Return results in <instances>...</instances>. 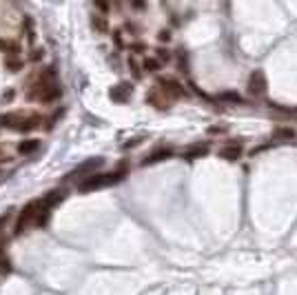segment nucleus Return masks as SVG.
I'll return each mask as SVG.
<instances>
[{"label":"nucleus","mask_w":297,"mask_h":295,"mask_svg":"<svg viewBox=\"0 0 297 295\" xmlns=\"http://www.w3.org/2000/svg\"><path fill=\"white\" fill-rule=\"evenodd\" d=\"M147 102H149V104H153V107H158V109H169V98H166L158 87H155L153 91H149V93H147Z\"/></svg>","instance_id":"0eeeda50"},{"label":"nucleus","mask_w":297,"mask_h":295,"mask_svg":"<svg viewBox=\"0 0 297 295\" xmlns=\"http://www.w3.org/2000/svg\"><path fill=\"white\" fill-rule=\"evenodd\" d=\"M42 125V115L38 113H0V127L16 131H33Z\"/></svg>","instance_id":"f03ea898"},{"label":"nucleus","mask_w":297,"mask_h":295,"mask_svg":"<svg viewBox=\"0 0 297 295\" xmlns=\"http://www.w3.org/2000/svg\"><path fill=\"white\" fill-rule=\"evenodd\" d=\"M242 151H244L242 140H231L228 144H224V147L220 149V158L228 160V162H235V160L242 155Z\"/></svg>","instance_id":"423d86ee"},{"label":"nucleus","mask_w":297,"mask_h":295,"mask_svg":"<svg viewBox=\"0 0 297 295\" xmlns=\"http://www.w3.org/2000/svg\"><path fill=\"white\" fill-rule=\"evenodd\" d=\"M47 207L42 204V200H31L25 209L20 211L18 222H16V233H25L29 226H40L47 222Z\"/></svg>","instance_id":"f257e3e1"},{"label":"nucleus","mask_w":297,"mask_h":295,"mask_svg":"<svg viewBox=\"0 0 297 295\" xmlns=\"http://www.w3.org/2000/svg\"><path fill=\"white\" fill-rule=\"evenodd\" d=\"M122 171H113V173H91L87 175L85 180L78 185L80 191H93V189H104V187H111V185H117L122 180Z\"/></svg>","instance_id":"7ed1b4c3"},{"label":"nucleus","mask_w":297,"mask_h":295,"mask_svg":"<svg viewBox=\"0 0 297 295\" xmlns=\"http://www.w3.org/2000/svg\"><path fill=\"white\" fill-rule=\"evenodd\" d=\"M102 162H104L102 158H93V160H89V162H85L82 166H78V169H76L69 178H74V175H82V173H89V171H93V169H98V166H102ZM89 175H91V173H89Z\"/></svg>","instance_id":"1a4fd4ad"},{"label":"nucleus","mask_w":297,"mask_h":295,"mask_svg":"<svg viewBox=\"0 0 297 295\" xmlns=\"http://www.w3.org/2000/svg\"><path fill=\"white\" fill-rule=\"evenodd\" d=\"M220 100H228V102H242V96L240 93H235V91H226V93H222Z\"/></svg>","instance_id":"4468645a"},{"label":"nucleus","mask_w":297,"mask_h":295,"mask_svg":"<svg viewBox=\"0 0 297 295\" xmlns=\"http://www.w3.org/2000/svg\"><path fill=\"white\" fill-rule=\"evenodd\" d=\"M93 27H96L98 31H106V20L102 16H96V18H93Z\"/></svg>","instance_id":"2eb2a0df"},{"label":"nucleus","mask_w":297,"mask_h":295,"mask_svg":"<svg viewBox=\"0 0 297 295\" xmlns=\"http://www.w3.org/2000/svg\"><path fill=\"white\" fill-rule=\"evenodd\" d=\"M206 153H209V147H206V144H193V147H189L182 155H184V160H195V158L206 155Z\"/></svg>","instance_id":"9d476101"},{"label":"nucleus","mask_w":297,"mask_h":295,"mask_svg":"<svg viewBox=\"0 0 297 295\" xmlns=\"http://www.w3.org/2000/svg\"><path fill=\"white\" fill-rule=\"evenodd\" d=\"M158 58L162 60V63H164V60H169L171 55H169V51H164V49H160V51H158Z\"/></svg>","instance_id":"aec40b11"},{"label":"nucleus","mask_w":297,"mask_h":295,"mask_svg":"<svg viewBox=\"0 0 297 295\" xmlns=\"http://www.w3.org/2000/svg\"><path fill=\"white\" fill-rule=\"evenodd\" d=\"M7 160H9V153L5 149H0V162H7Z\"/></svg>","instance_id":"412c9836"},{"label":"nucleus","mask_w":297,"mask_h":295,"mask_svg":"<svg viewBox=\"0 0 297 295\" xmlns=\"http://www.w3.org/2000/svg\"><path fill=\"white\" fill-rule=\"evenodd\" d=\"M158 38H160L162 42H169V40H171V33H169V31H160V36H158Z\"/></svg>","instance_id":"6ab92c4d"},{"label":"nucleus","mask_w":297,"mask_h":295,"mask_svg":"<svg viewBox=\"0 0 297 295\" xmlns=\"http://www.w3.org/2000/svg\"><path fill=\"white\" fill-rule=\"evenodd\" d=\"M38 147H40L38 140H25V142L18 144V153H31V151H36Z\"/></svg>","instance_id":"ddd939ff"},{"label":"nucleus","mask_w":297,"mask_h":295,"mask_svg":"<svg viewBox=\"0 0 297 295\" xmlns=\"http://www.w3.org/2000/svg\"><path fill=\"white\" fill-rule=\"evenodd\" d=\"M11 271V264H9V260H5L3 255H0V273H9Z\"/></svg>","instance_id":"dca6fc26"},{"label":"nucleus","mask_w":297,"mask_h":295,"mask_svg":"<svg viewBox=\"0 0 297 295\" xmlns=\"http://www.w3.org/2000/svg\"><path fill=\"white\" fill-rule=\"evenodd\" d=\"M158 89L164 93L166 98H169V96H173V98L184 96V87L180 85V82L171 80V78H160V80H158Z\"/></svg>","instance_id":"39448f33"},{"label":"nucleus","mask_w":297,"mask_h":295,"mask_svg":"<svg viewBox=\"0 0 297 295\" xmlns=\"http://www.w3.org/2000/svg\"><path fill=\"white\" fill-rule=\"evenodd\" d=\"M109 98H111V100H115V102H125V100L129 98V87L120 85V87L111 89V91H109Z\"/></svg>","instance_id":"f8f14e48"},{"label":"nucleus","mask_w":297,"mask_h":295,"mask_svg":"<svg viewBox=\"0 0 297 295\" xmlns=\"http://www.w3.org/2000/svg\"><path fill=\"white\" fill-rule=\"evenodd\" d=\"M158 67H160V63H158V60H144V69H151V71H153V69H158Z\"/></svg>","instance_id":"a211bd4d"},{"label":"nucleus","mask_w":297,"mask_h":295,"mask_svg":"<svg viewBox=\"0 0 297 295\" xmlns=\"http://www.w3.org/2000/svg\"><path fill=\"white\" fill-rule=\"evenodd\" d=\"M275 136H277V138H293V136H295V131H293V129H279V131L275 133Z\"/></svg>","instance_id":"f3484780"},{"label":"nucleus","mask_w":297,"mask_h":295,"mask_svg":"<svg viewBox=\"0 0 297 295\" xmlns=\"http://www.w3.org/2000/svg\"><path fill=\"white\" fill-rule=\"evenodd\" d=\"M266 89H268V82H266L264 71L255 69L253 74L249 76V93L251 96H255V98H260V96H264L266 93Z\"/></svg>","instance_id":"20e7f679"},{"label":"nucleus","mask_w":297,"mask_h":295,"mask_svg":"<svg viewBox=\"0 0 297 295\" xmlns=\"http://www.w3.org/2000/svg\"><path fill=\"white\" fill-rule=\"evenodd\" d=\"M65 200V191H60V189H55V191H51V193H47V196L42 198V204L47 209H51L53 204H58V202H63Z\"/></svg>","instance_id":"9b49d317"},{"label":"nucleus","mask_w":297,"mask_h":295,"mask_svg":"<svg viewBox=\"0 0 297 295\" xmlns=\"http://www.w3.org/2000/svg\"><path fill=\"white\" fill-rule=\"evenodd\" d=\"M173 151L171 149H166V147H162V149H158V151H153V153H149L147 158L142 160V164L147 166V164H155V162H160V160H166L171 155Z\"/></svg>","instance_id":"6e6552de"}]
</instances>
